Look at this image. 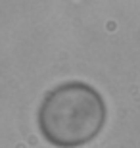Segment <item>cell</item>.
Listing matches in <instances>:
<instances>
[{"instance_id": "obj_1", "label": "cell", "mask_w": 140, "mask_h": 148, "mask_svg": "<svg viewBox=\"0 0 140 148\" xmlns=\"http://www.w3.org/2000/svg\"><path fill=\"white\" fill-rule=\"evenodd\" d=\"M106 123V102L86 83H64L44 96L38 108L42 137L58 148L90 143Z\"/></svg>"}]
</instances>
